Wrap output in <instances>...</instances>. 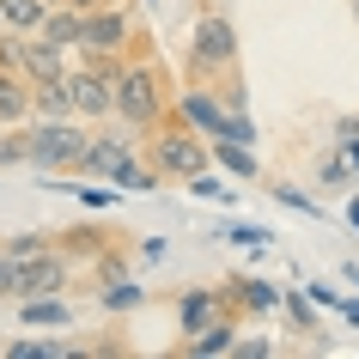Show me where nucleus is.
I'll return each mask as SVG.
<instances>
[{
	"mask_svg": "<svg viewBox=\"0 0 359 359\" xmlns=\"http://www.w3.org/2000/svg\"><path fill=\"white\" fill-rule=\"evenodd\" d=\"M170 79L165 67L152 55H134L128 67H122V79H116V122H128L134 134H152L158 122L170 116Z\"/></svg>",
	"mask_w": 359,
	"mask_h": 359,
	"instance_id": "f257e3e1",
	"label": "nucleus"
},
{
	"mask_svg": "<svg viewBox=\"0 0 359 359\" xmlns=\"http://www.w3.org/2000/svg\"><path fill=\"white\" fill-rule=\"evenodd\" d=\"M147 158L158 165V177H177V183H189V177H201V170L213 165V140L201 128H189L183 122V110H170L158 128H152V140H147Z\"/></svg>",
	"mask_w": 359,
	"mask_h": 359,
	"instance_id": "f03ea898",
	"label": "nucleus"
},
{
	"mask_svg": "<svg viewBox=\"0 0 359 359\" xmlns=\"http://www.w3.org/2000/svg\"><path fill=\"white\" fill-rule=\"evenodd\" d=\"M86 147H92V134H86L79 116H67V122L31 116V170H74V177H79Z\"/></svg>",
	"mask_w": 359,
	"mask_h": 359,
	"instance_id": "7ed1b4c3",
	"label": "nucleus"
},
{
	"mask_svg": "<svg viewBox=\"0 0 359 359\" xmlns=\"http://www.w3.org/2000/svg\"><path fill=\"white\" fill-rule=\"evenodd\" d=\"M238 67V31H231L226 13H201L195 25V49H189V79H226Z\"/></svg>",
	"mask_w": 359,
	"mask_h": 359,
	"instance_id": "20e7f679",
	"label": "nucleus"
},
{
	"mask_svg": "<svg viewBox=\"0 0 359 359\" xmlns=\"http://www.w3.org/2000/svg\"><path fill=\"white\" fill-rule=\"evenodd\" d=\"M0 61H6V67H19L31 86H43V79H61V74H67V49H61V43H49L43 31H37V37L6 31V37H0Z\"/></svg>",
	"mask_w": 359,
	"mask_h": 359,
	"instance_id": "39448f33",
	"label": "nucleus"
},
{
	"mask_svg": "<svg viewBox=\"0 0 359 359\" xmlns=\"http://www.w3.org/2000/svg\"><path fill=\"white\" fill-rule=\"evenodd\" d=\"M128 0H110V6H97L86 13V43H79V55H128Z\"/></svg>",
	"mask_w": 359,
	"mask_h": 359,
	"instance_id": "423d86ee",
	"label": "nucleus"
},
{
	"mask_svg": "<svg viewBox=\"0 0 359 359\" xmlns=\"http://www.w3.org/2000/svg\"><path fill=\"white\" fill-rule=\"evenodd\" d=\"M67 86H74L79 122H110V116H116V79L104 74V67L79 61V67H67Z\"/></svg>",
	"mask_w": 359,
	"mask_h": 359,
	"instance_id": "0eeeda50",
	"label": "nucleus"
},
{
	"mask_svg": "<svg viewBox=\"0 0 359 359\" xmlns=\"http://www.w3.org/2000/svg\"><path fill=\"white\" fill-rule=\"evenodd\" d=\"M67 280H74V256L67 250H43L37 262H25L19 299H55V292H67Z\"/></svg>",
	"mask_w": 359,
	"mask_h": 359,
	"instance_id": "6e6552de",
	"label": "nucleus"
},
{
	"mask_svg": "<svg viewBox=\"0 0 359 359\" xmlns=\"http://www.w3.org/2000/svg\"><path fill=\"white\" fill-rule=\"evenodd\" d=\"M226 311H238V304L226 299V286H195V292H183V299H177V329H183V335H195V329H208V323L226 317Z\"/></svg>",
	"mask_w": 359,
	"mask_h": 359,
	"instance_id": "1a4fd4ad",
	"label": "nucleus"
},
{
	"mask_svg": "<svg viewBox=\"0 0 359 359\" xmlns=\"http://www.w3.org/2000/svg\"><path fill=\"white\" fill-rule=\"evenodd\" d=\"M177 110H183V122H189V128H201L208 134V140H219V134H226V97L219 92H208V86H201V79H195L189 92H183V104H177Z\"/></svg>",
	"mask_w": 359,
	"mask_h": 359,
	"instance_id": "9d476101",
	"label": "nucleus"
},
{
	"mask_svg": "<svg viewBox=\"0 0 359 359\" xmlns=\"http://www.w3.org/2000/svg\"><path fill=\"white\" fill-rule=\"evenodd\" d=\"M231 347H238V311L213 317L208 329H195V335L183 341V353H189V359H213V353H231Z\"/></svg>",
	"mask_w": 359,
	"mask_h": 359,
	"instance_id": "9b49d317",
	"label": "nucleus"
},
{
	"mask_svg": "<svg viewBox=\"0 0 359 359\" xmlns=\"http://www.w3.org/2000/svg\"><path fill=\"white\" fill-rule=\"evenodd\" d=\"M31 116H37V104H31V79H25L19 67L0 61V122H31Z\"/></svg>",
	"mask_w": 359,
	"mask_h": 359,
	"instance_id": "f8f14e48",
	"label": "nucleus"
},
{
	"mask_svg": "<svg viewBox=\"0 0 359 359\" xmlns=\"http://www.w3.org/2000/svg\"><path fill=\"white\" fill-rule=\"evenodd\" d=\"M226 299L238 304V311H250V317H268L286 292H280V286H268V280H244V274H231V280H226Z\"/></svg>",
	"mask_w": 359,
	"mask_h": 359,
	"instance_id": "ddd939ff",
	"label": "nucleus"
},
{
	"mask_svg": "<svg viewBox=\"0 0 359 359\" xmlns=\"http://www.w3.org/2000/svg\"><path fill=\"white\" fill-rule=\"evenodd\" d=\"M122 158H128V140H122V134H92V147H86V165H79V177H110Z\"/></svg>",
	"mask_w": 359,
	"mask_h": 359,
	"instance_id": "4468645a",
	"label": "nucleus"
},
{
	"mask_svg": "<svg viewBox=\"0 0 359 359\" xmlns=\"http://www.w3.org/2000/svg\"><path fill=\"white\" fill-rule=\"evenodd\" d=\"M31 104H37V116H49V122H67L74 110V86H67V74L61 79H43V86H31Z\"/></svg>",
	"mask_w": 359,
	"mask_h": 359,
	"instance_id": "2eb2a0df",
	"label": "nucleus"
},
{
	"mask_svg": "<svg viewBox=\"0 0 359 359\" xmlns=\"http://www.w3.org/2000/svg\"><path fill=\"white\" fill-rule=\"evenodd\" d=\"M0 6H6V31H19V37H37L55 13L49 0H0Z\"/></svg>",
	"mask_w": 359,
	"mask_h": 359,
	"instance_id": "dca6fc26",
	"label": "nucleus"
},
{
	"mask_svg": "<svg viewBox=\"0 0 359 359\" xmlns=\"http://www.w3.org/2000/svg\"><path fill=\"white\" fill-rule=\"evenodd\" d=\"M43 37L61 43V49H79V43H86V13H79V6H55L49 25H43Z\"/></svg>",
	"mask_w": 359,
	"mask_h": 359,
	"instance_id": "f3484780",
	"label": "nucleus"
},
{
	"mask_svg": "<svg viewBox=\"0 0 359 359\" xmlns=\"http://www.w3.org/2000/svg\"><path fill=\"white\" fill-rule=\"evenodd\" d=\"M19 317H25V329H61L74 311H67L61 292H55V299H19Z\"/></svg>",
	"mask_w": 359,
	"mask_h": 359,
	"instance_id": "a211bd4d",
	"label": "nucleus"
},
{
	"mask_svg": "<svg viewBox=\"0 0 359 359\" xmlns=\"http://www.w3.org/2000/svg\"><path fill=\"white\" fill-rule=\"evenodd\" d=\"M213 165L226 170V177H256V170H262L244 140H213Z\"/></svg>",
	"mask_w": 359,
	"mask_h": 359,
	"instance_id": "6ab92c4d",
	"label": "nucleus"
},
{
	"mask_svg": "<svg viewBox=\"0 0 359 359\" xmlns=\"http://www.w3.org/2000/svg\"><path fill=\"white\" fill-rule=\"evenodd\" d=\"M6 165H31V128L25 122H0V170Z\"/></svg>",
	"mask_w": 359,
	"mask_h": 359,
	"instance_id": "aec40b11",
	"label": "nucleus"
},
{
	"mask_svg": "<svg viewBox=\"0 0 359 359\" xmlns=\"http://www.w3.org/2000/svg\"><path fill=\"white\" fill-rule=\"evenodd\" d=\"M110 183H116V189H158L165 177H158V165H140V158L128 152V158L110 170Z\"/></svg>",
	"mask_w": 359,
	"mask_h": 359,
	"instance_id": "412c9836",
	"label": "nucleus"
},
{
	"mask_svg": "<svg viewBox=\"0 0 359 359\" xmlns=\"http://www.w3.org/2000/svg\"><path fill=\"white\" fill-rule=\"evenodd\" d=\"M104 238H110V231L104 226H74V231H55V250H67V256H104Z\"/></svg>",
	"mask_w": 359,
	"mask_h": 359,
	"instance_id": "4be33fe9",
	"label": "nucleus"
},
{
	"mask_svg": "<svg viewBox=\"0 0 359 359\" xmlns=\"http://www.w3.org/2000/svg\"><path fill=\"white\" fill-rule=\"evenodd\" d=\"M6 250H13L19 262H37L43 250H55V238H49V231H19V238H6Z\"/></svg>",
	"mask_w": 359,
	"mask_h": 359,
	"instance_id": "5701e85b",
	"label": "nucleus"
},
{
	"mask_svg": "<svg viewBox=\"0 0 359 359\" xmlns=\"http://www.w3.org/2000/svg\"><path fill=\"white\" fill-rule=\"evenodd\" d=\"M19 280H25V262L13 256V250L0 244V304L6 299H19Z\"/></svg>",
	"mask_w": 359,
	"mask_h": 359,
	"instance_id": "b1692460",
	"label": "nucleus"
},
{
	"mask_svg": "<svg viewBox=\"0 0 359 359\" xmlns=\"http://www.w3.org/2000/svg\"><path fill=\"white\" fill-rule=\"evenodd\" d=\"M140 299H147V292H140L134 280H110V292H104V311H134Z\"/></svg>",
	"mask_w": 359,
	"mask_h": 359,
	"instance_id": "393cba45",
	"label": "nucleus"
},
{
	"mask_svg": "<svg viewBox=\"0 0 359 359\" xmlns=\"http://www.w3.org/2000/svg\"><path fill=\"white\" fill-rule=\"evenodd\" d=\"M189 189L201 195V201H226V208H231V201H238V189H226L219 177H208V170H201V177H189Z\"/></svg>",
	"mask_w": 359,
	"mask_h": 359,
	"instance_id": "a878e982",
	"label": "nucleus"
},
{
	"mask_svg": "<svg viewBox=\"0 0 359 359\" xmlns=\"http://www.w3.org/2000/svg\"><path fill=\"white\" fill-rule=\"evenodd\" d=\"M280 304H286V317H292V329H299V335H317V311H311L299 292H292V299H280Z\"/></svg>",
	"mask_w": 359,
	"mask_h": 359,
	"instance_id": "bb28decb",
	"label": "nucleus"
},
{
	"mask_svg": "<svg viewBox=\"0 0 359 359\" xmlns=\"http://www.w3.org/2000/svg\"><path fill=\"white\" fill-rule=\"evenodd\" d=\"M219 140H244V147H256V128H250V116H244V110H231V116H226V134H219Z\"/></svg>",
	"mask_w": 359,
	"mask_h": 359,
	"instance_id": "cd10ccee",
	"label": "nucleus"
},
{
	"mask_svg": "<svg viewBox=\"0 0 359 359\" xmlns=\"http://www.w3.org/2000/svg\"><path fill=\"white\" fill-rule=\"evenodd\" d=\"M226 238H231V244H244V250H262V244H268L262 226H226Z\"/></svg>",
	"mask_w": 359,
	"mask_h": 359,
	"instance_id": "c85d7f7f",
	"label": "nucleus"
},
{
	"mask_svg": "<svg viewBox=\"0 0 359 359\" xmlns=\"http://www.w3.org/2000/svg\"><path fill=\"white\" fill-rule=\"evenodd\" d=\"M268 195H274V201H286L292 213H317V201H304L299 189H268Z\"/></svg>",
	"mask_w": 359,
	"mask_h": 359,
	"instance_id": "c756f323",
	"label": "nucleus"
},
{
	"mask_svg": "<svg viewBox=\"0 0 359 359\" xmlns=\"http://www.w3.org/2000/svg\"><path fill=\"white\" fill-rule=\"evenodd\" d=\"M347 177H353V158H329L323 165V183H347Z\"/></svg>",
	"mask_w": 359,
	"mask_h": 359,
	"instance_id": "7c9ffc66",
	"label": "nucleus"
},
{
	"mask_svg": "<svg viewBox=\"0 0 359 359\" xmlns=\"http://www.w3.org/2000/svg\"><path fill=\"white\" fill-rule=\"evenodd\" d=\"M231 353H238V359H268V353H274V347H268V341H238Z\"/></svg>",
	"mask_w": 359,
	"mask_h": 359,
	"instance_id": "2f4dec72",
	"label": "nucleus"
},
{
	"mask_svg": "<svg viewBox=\"0 0 359 359\" xmlns=\"http://www.w3.org/2000/svg\"><path fill=\"white\" fill-rule=\"evenodd\" d=\"M74 195H79V201H86V208H110V201H116L110 189H79V183H74Z\"/></svg>",
	"mask_w": 359,
	"mask_h": 359,
	"instance_id": "473e14b6",
	"label": "nucleus"
},
{
	"mask_svg": "<svg viewBox=\"0 0 359 359\" xmlns=\"http://www.w3.org/2000/svg\"><path fill=\"white\" fill-rule=\"evenodd\" d=\"M79 13H97V6H110V0H74Z\"/></svg>",
	"mask_w": 359,
	"mask_h": 359,
	"instance_id": "72a5a7b5",
	"label": "nucleus"
},
{
	"mask_svg": "<svg viewBox=\"0 0 359 359\" xmlns=\"http://www.w3.org/2000/svg\"><path fill=\"white\" fill-rule=\"evenodd\" d=\"M347 134H359V116H347V122H341V140H347Z\"/></svg>",
	"mask_w": 359,
	"mask_h": 359,
	"instance_id": "f704fd0d",
	"label": "nucleus"
},
{
	"mask_svg": "<svg viewBox=\"0 0 359 359\" xmlns=\"http://www.w3.org/2000/svg\"><path fill=\"white\" fill-rule=\"evenodd\" d=\"M0 37H6V6H0Z\"/></svg>",
	"mask_w": 359,
	"mask_h": 359,
	"instance_id": "c9c22d12",
	"label": "nucleus"
},
{
	"mask_svg": "<svg viewBox=\"0 0 359 359\" xmlns=\"http://www.w3.org/2000/svg\"><path fill=\"white\" fill-rule=\"evenodd\" d=\"M49 6H74V0H49Z\"/></svg>",
	"mask_w": 359,
	"mask_h": 359,
	"instance_id": "e433bc0d",
	"label": "nucleus"
},
{
	"mask_svg": "<svg viewBox=\"0 0 359 359\" xmlns=\"http://www.w3.org/2000/svg\"><path fill=\"white\" fill-rule=\"evenodd\" d=\"M353 19H359V0H353Z\"/></svg>",
	"mask_w": 359,
	"mask_h": 359,
	"instance_id": "4c0bfd02",
	"label": "nucleus"
}]
</instances>
